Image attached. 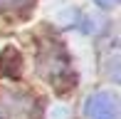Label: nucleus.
<instances>
[{
  "label": "nucleus",
  "instance_id": "nucleus-3",
  "mask_svg": "<svg viewBox=\"0 0 121 119\" xmlns=\"http://www.w3.org/2000/svg\"><path fill=\"white\" fill-rule=\"evenodd\" d=\"M35 0H0V10L3 13H20V10H27Z\"/></svg>",
  "mask_w": 121,
  "mask_h": 119
},
{
  "label": "nucleus",
  "instance_id": "nucleus-4",
  "mask_svg": "<svg viewBox=\"0 0 121 119\" xmlns=\"http://www.w3.org/2000/svg\"><path fill=\"white\" fill-rule=\"evenodd\" d=\"M99 5H101V8H111V5H116L119 0H96Z\"/></svg>",
  "mask_w": 121,
  "mask_h": 119
},
{
  "label": "nucleus",
  "instance_id": "nucleus-2",
  "mask_svg": "<svg viewBox=\"0 0 121 119\" xmlns=\"http://www.w3.org/2000/svg\"><path fill=\"white\" fill-rule=\"evenodd\" d=\"M86 119H119V99L111 92H96L86 99Z\"/></svg>",
  "mask_w": 121,
  "mask_h": 119
},
{
  "label": "nucleus",
  "instance_id": "nucleus-1",
  "mask_svg": "<svg viewBox=\"0 0 121 119\" xmlns=\"http://www.w3.org/2000/svg\"><path fill=\"white\" fill-rule=\"evenodd\" d=\"M0 119H37L35 97L20 89H0Z\"/></svg>",
  "mask_w": 121,
  "mask_h": 119
}]
</instances>
